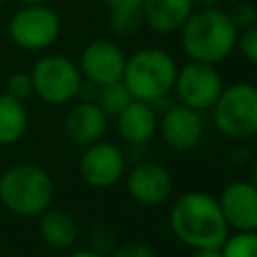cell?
Listing matches in <instances>:
<instances>
[{
  "label": "cell",
  "mask_w": 257,
  "mask_h": 257,
  "mask_svg": "<svg viewBox=\"0 0 257 257\" xmlns=\"http://www.w3.org/2000/svg\"><path fill=\"white\" fill-rule=\"evenodd\" d=\"M169 229L191 249L221 247L231 233L217 197L205 191H187L173 201L169 209Z\"/></svg>",
  "instance_id": "6da1fadb"
},
{
  "label": "cell",
  "mask_w": 257,
  "mask_h": 257,
  "mask_svg": "<svg viewBox=\"0 0 257 257\" xmlns=\"http://www.w3.org/2000/svg\"><path fill=\"white\" fill-rule=\"evenodd\" d=\"M181 48L189 60L219 64L237 48L239 30L221 8H195L179 30Z\"/></svg>",
  "instance_id": "7a4b0ae2"
},
{
  "label": "cell",
  "mask_w": 257,
  "mask_h": 257,
  "mask_svg": "<svg viewBox=\"0 0 257 257\" xmlns=\"http://www.w3.org/2000/svg\"><path fill=\"white\" fill-rule=\"evenodd\" d=\"M52 199V177L34 163H16L0 175V203L18 217H40Z\"/></svg>",
  "instance_id": "3957f363"
},
{
  "label": "cell",
  "mask_w": 257,
  "mask_h": 257,
  "mask_svg": "<svg viewBox=\"0 0 257 257\" xmlns=\"http://www.w3.org/2000/svg\"><path fill=\"white\" fill-rule=\"evenodd\" d=\"M177 72L179 66L171 52L159 46H145L126 56L122 82L133 98L153 104L173 92Z\"/></svg>",
  "instance_id": "277c9868"
},
{
  "label": "cell",
  "mask_w": 257,
  "mask_h": 257,
  "mask_svg": "<svg viewBox=\"0 0 257 257\" xmlns=\"http://www.w3.org/2000/svg\"><path fill=\"white\" fill-rule=\"evenodd\" d=\"M215 128L237 143L257 137V88L253 82H233L223 86L211 108Z\"/></svg>",
  "instance_id": "5b68a950"
},
{
  "label": "cell",
  "mask_w": 257,
  "mask_h": 257,
  "mask_svg": "<svg viewBox=\"0 0 257 257\" xmlns=\"http://www.w3.org/2000/svg\"><path fill=\"white\" fill-rule=\"evenodd\" d=\"M30 76L34 94L50 106L74 100L82 84L78 64L64 54H46L38 58L30 70Z\"/></svg>",
  "instance_id": "8992f818"
},
{
  "label": "cell",
  "mask_w": 257,
  "mask_h": 257,
  "mask_svg": "<svg viewBox=\"0 0 257 257\" xmlns=\"http://www.w3.org/2000/svg\"><path fill=\"white\" fill-rule=\"evenodd\" d=\"M60 16L46 4L20 6L10 22L8 36L10 40L28 52H38L50 48L60 36Z\"/></svg>",
  "instance_id": "52a82bcc"
},
{
  "label": "cell",
  "mask_w": 257,
  "mask_h": 257,
  "mask_svg": "<svg viewBox=\"0 0 257 257\" xmlns=\"http://www.w3.org/2000/svg\"><path fill=\"white\" fill-rule=\"evenodd\" d=\"M223 78L215 64L189 60L179 68L173 92L179 104H185L197 112L211 110L223 90Z\"/></svg>",
  "instance_id": "ba28073f"
},
{
  "label": "cell",
  "mask_w": 257,
  "mask_h": 257,
  "mask_svg": "<svg viewBox=\"0 0 257 257\" xmlns=\"http://www.w3.org/2000/svg\"><path fill=\"white\" fill-rule=\"evenodd\" d=\"M126 169L124 151L110 141H96L84 147L78 159V171L86 185L92 189H108L116 185Z\"/></svg>",
  "instance_id": "9c48e42d"
},
{
  "label": "cell",
  "mask_w": 257,
  "mask_h": 257,
  "mask_svg": "<svg viewBox=\"0 0 257 257\" xmlns=\"http://www.w3.org/2000/svg\"><path fill=\"white\" fill-rule=\"evenodd\" d=\"M76 64L84 80L96 86H104V84L122 80L126 54L116 42L96 38V40H90L80 50V58Z\"/></svg>",
  "instance_id": "30bf717a"
},
{
  "label": "cell",
  "mask_w": 257,
  "mask_h": 257,
  "mask_svg": "<svg viewBox=\"0 0 257 257\" xmlns=\"http://www.w3.org/2000/svg\"><path fill=\"white\" fill-rule=\"evenodd\" d=\"M126 193L143 207L163 205L173 195V177L161 163L139 161L126 175Z\"/></svg>",
  "instance_id": "8fae6325"
},
{
  "label": "cell",
  "mask_w": 257,
  "mask_h": 257,
  "mask_svg": "<svg viewBox=\"0 0 257 257\" xmlns=\"http://www.w3.org/2000/svg\"><path fill=\"white\" fill-rule=\"evenodd\" d=\"M159 126L165 145L177 153L193 151L201 143L205 128L201 112L179 102H173L167 110H163Z\"/></svg>",
  "instance_id": "7c38bea8"
},
{
  "label": "cell",
  "mask_w": 257,
  "mask_h": 257,
  "mask_svg": "<svg viewBox=\"0 0 257 257\" xmlns=\"http://www.w3.org/2000/svg\"><path fill=\"white\" fill-rule=\"evenodd\" d=\"M229 229L257 231V187L251 181H231L217 197Z\"/></svg>",
  "instance_id": "4fadbf2b"
},
{
  "label": "cell",
  "mask_w": 257,
  "mask_h": 257,
  "mask_svg": "<svg viewBox=\"0 0 257 257\" xmlns=\"http://www.w3.org/2000/svg\"><path fill=\"white\" fill-rule=\"evenodd\" d=\"M108 124V116L96 102L78 100L72 104L64 116V135L80 147L92 145L102 139Z\"/></svg>",
  "instance_id": "5bb4252c"
},
{
  "label": "cell",
  "mask_w": 257,
  "mask_h": 257,
  "mask_svg": "<svg viewBox=\"0 0 257 257\" xmlns=\"http://www.w3.org/2000/svg\"><path fill=\"white\" fill-rule=\"evenodd\" d=\"M114 118L118 137L126 145H147L159 128V114L155 106L137 98H133Z\"/></svg>",
  "instance_id": "9a60e30c"
},
{
  "label": "cell",
  "mask_w": 257,
  "mask_h": 257,
  "mask_svg": "<svg viewBox=\"0 0 257 257\" xmlns=\"http://www.w3.org/2000/svg\"><path fill=\"white\" fill-rule=\"evenodd\" d=\"M195 10L193 0H145L143 24L155 34H175Z\"/></svg>",
  "instance_id": "2e32d148"
},
{
  "label": "cell",
  "mask_w": 257,
  "mask_h": 257,
  "mask_svg": "<svg viewBox=\"0 0 257 257\" xmlns=\"http://www.w3.org/2000/svg\"><path fill=\"white\" fill-rule=\"evenodd\" d=\"M38 235L52 249H70L78 239V225L74 217L62 209L48 207L38 217Z\"/></svg>",
  "instance_id": "e0dca14e"
},
{
  "label": "cell",
  "mask_w": 257,
  "mask_h": 257,
  "mask_svg": "<svg viewBox=\"0 0 257 257\" xmlns=\"http://www.w3.org/2000/svg\"><path fill=\"white\" fill-rule=\"evenodd\" d=\"M28 128V110L22 100L0 94V147L18 143Z\"/></svg>",
  "instance_id": "ac0fdd59"
},
{
  "label": "cell",
  "mask_w": 257,
  "mask_h": 257,
  "mask_svg": "<svg viewBox=\"0 0 257 257\" xmlns=\"http://www.w3.org/2000/svg\"><path fill=\"white\" fill-rule=\"evenodd\" d=\"M145 0H104L108 26L114 36H133L143 26Z\"/></svg>",
  "instance_id": "d6986e66"
},
{
  "label": "cell",
  "mask_w": 257,
  "mask_h": 257,
  "mask_svg": "<svg viewBox=\"0 0 257 257\" xmlns=\"http://www.w3.org/2000/svg\"><path fill=\"white\" fill-rule=\"evenodd\" d=\"M131 100H133V96H131V92H128V88L124 86L122 80L100 86L98 96H96V104L102 108V112L108 118H114Z\"/></svg>",
  "instance_id": "ffe728a7"
},
{
  "label": "cell",
  "mask_w": 257,
  "mask_h": 257,
  "mask_svg": "<svg viewBox=\"0 0 257 257\" xmlns=\"http://www.w3.org/2000/svg\"><path fill=\"white\" fill-rule=\"evenodd\" d=\"M223 257H257V231L229 233L221 245Z\"/></svg>",
  "instance_id": "44dd1931"
},
{
  "label": "cell",
  "mask_w": 257,
  "mask_h": 257,
  "mask_svg": "<svg viewBox=\"0 0 257 257\" xmlns=\"http://www.w3.org/2000/svg\"><path fill=\"white\" fill-rule=\"evenodd\" d=\"M116 245H118L116 243V233H114V229H110L106 225L94 227L90 231V235H88V249H92V251H96L100 255L108 257L114 251Z\"/></svg>",
  "instance_id": "7402d4cb"
},
{
  "label": "cell",
  "mask_w": 257,
  "mask_h": 257,
  "mask_svg": "<svg viewBox=\"0 0 257 257\" xmlns=\"http://www.w3.org/2000/svg\"><path fill=\"white\" fill-rule=\"evenodd\" d=\"M6 94H10L16 100H26L30 94H34V86H32V76L30 72L18 70L14 74H10V78L6 80Z\"/></svg>",
  "instance_id": "603a6c76"
},
{
  "label": "cell",
  "mask_w": 257,
  "mask_h": 257,
  "mask_svg": "<svg viewBox=\"0 0 257 257\" xmlns=\"http://www.w3.org/2000/svg\"><path fill=\"white\" fill-rule=\"evenodd\" d=\"M237 48L241 50V54L251 62L257 64V22L239 30L237 36Z\"/></svg>",
  "instance_id": "cb8c5ba5"
},
{
  "label": "cell",
  "mask_w": 257,
  "mask_h": 257,
  "mask_svg": "<svg viewBox=\"0 0 257 257\" xmlns=\"http://www.w3.org/2000/svg\"><path fill=\"white\" fill-rule=\"evenodd\" d=\"M227 14H229V18H231V22L235 24L237 30H243V28L257 22V8L251 2H237L233 6V10L227 12Z\"/></svg>",
  "instance_id": "d4e9b609"
},
{
  "label": "cell",
  "mask_w": 257,
  "mask_h": 257,
  "mask_svg": "<svg viewBox=\"0 0 257 257\" xmlns=\"http://www.w3.org/2000/svg\"><path fill=\"white\" fill-rule=\"evenodd\" d=\"M108 257H157L155 249L143 241H128L114 247V251Z\"/></svg>",
  "instance_id": "484cf974"
},
{
  "label": "cell",
  "mask_w": 257,
  "mask_h": 257,
  "mask_svg": "<svg viewBox=\"0 0 257 257\" xmlns=\"http://www.w3.org/2000/svg\"><path fill=\"white\" fill-rule=\"evenodd\" d=\"M191 257H223V253H221V247H215V249H195V253Z\"/></svg>",
  "instance_id": "4316f807"
},
{
  "label": "cell",
  "mask_w": 257,
  "mask_h": 257,
  "mask_svg": "<svg viewBox=\"0 0 257 257\" xmlns=\"http://www.w3.org/2000/svg\"><path fill=\"white\" fill-rule=\"evenodd\" d=\"M64 257H106V255H100V253H96V251H92V249H78V251L66 253Z\"/></svg>",
  "instance_id": "83f0119b"
},
{
  "label": "cell",
  "mask_w": 257,
  "mask_h": 257,
  "mask_svg": "<svg viewBox=\"0 0 257 257\" xmlns=\"http://www.w3.org/2000/svg\"><path fill=\"white\" fill-rule=\"evenodd\" d=\"M195 2V6H199V8H219L225 0H193Z\"/></svg>",
  "instance_id": "f1b7e54d"
},
{
  "label": "cell",
  "mask_w": 257,
  "mask_h": 257,
  "mask_svg": "<svg viewBox=\"0 0 257 257\" xmlns=\"http://www.w3.org/2000/svg\"><path fill=\"white\" fill-rule=\"evenodd\" d=\"M22 6H30V4H46L48 0H18Z\"/></svg>",
  "instance_id": "f546056e"
},
{
  "label": "cell",
  "mask_w": 257,
  "mask_h": 257,
  "mask_svg": "<svg viewBox=\"0 0 257 257\" xmlns=\"http://www.w3.org/2000/svg\"><path fill=\"white\" fill-rule=\"evenodd\" d=\"M249 181L257 187V163H255V165H253V169H251V179H249Z\"/></svg>",
  "instance_id": "4dcf8cb0"
},
{
  "label": "cell",
  "mask_w": 257,
  "mask_h": 257,
  "mask_svg": "<svg viewBox=\"0 0 257 257\" xmlns=\"http://www.w3.org/2000/svg\"><path fill=\"white\" fill-rule=\"evenodd\" d=\"M253 86L257 88V74H255V80H253Z\"/></svg>",
  "instance_id": "1f68e13d"
},
{
  "label": "cell",
  "mask_w": 257,
  "mask_h": 257,
  "mask_svg": "<svg viewBox=\"0 0 257 257\" xmlns=\"http://www.w3.org/2000/svg\"><path fill=\"white\" fill-rule=\"evenodd\" d=\"M2 4H4V0H0V8H2Z\"/></svg>",
  "instance_id": "d6a6232c"
}]
</instances>
